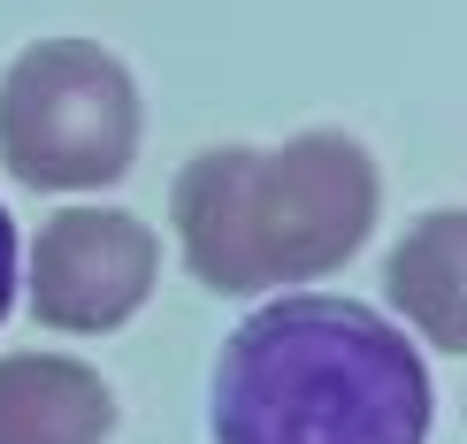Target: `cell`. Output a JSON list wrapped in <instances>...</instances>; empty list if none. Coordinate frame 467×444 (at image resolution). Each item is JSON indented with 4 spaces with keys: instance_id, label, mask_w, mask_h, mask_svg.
Listing matches in <instances>:
<instances>
[{
    "instance_id": "2",
    "label": "cell",
    "mask_w": 467,
    "mask_h": 444,
    "mask_svg": "<svg viewBox=\"0 0 467 444\" xmlns=\"http://www.w3.org/2000/svg\"><path fill=\"white\" fill-rule=\"evenodd\" d=\"M383 177L360 139L299 130L284 146H207L177 177V245L207 292H284L345 268L368 245Z\"/></svg>"
},
{
    "instance_id": "6",
    "label": "cell",
    "mask_w": 467,
    "mask_h": 444,
    "mask_svg": "<svg viewBox=\"0 0 467 444\" xmlns=\"http://www.w3.org/2000/svg\"><path fill=\"white\" fill-rule=\"evenodd\" d=\"M383 292L437 353H467V207H430L383 261Z\"/></svg>"
},
{
    "instance_id": "5",
    "label": "cell",
    "mask_w": 467,
    "mask_h": 444,
    "mask_svg": "<svg viewBox=\"0 0 467 444\" xmlns=\"http://www.w3.org/2000/svg\"><path fill=\"white\" fill-rule=\"evenodd\" d=\"M115 391L100 368L69 353H8L0 360V444H108Z\"/></svg>"
},
{
    "instance_id": "7",
    "label": "cell",
    "mask_w": 467,
    "mask_h": 444,
    "mask_svg": "<svg viewBox=\"0 0 467 444\" xmlns=\"http://www.w3.org/2000/svg\"><path fill=\"white\" fill-rule=\"evenodd\" d=\"M8 306H16V222L0 207V322H8Z\"/></svg>"
},
{
    "instance_id": "3",
    "label": "cell",
    "mask_w": 467,
    "mask_h": 444,
    "mask_svg": "<svg viewBox=\"0 0 467 444\" xmlns=\"http://www.w3.org/2000/svg\"><path fill=\"white\" fill-rule=\"evenodd\" d=\"M0 161L31 191H100L139 161V85L92 38H38L0 77Z\"/></svg>"
},
{
    "instance_id": "4",
    "label": "cell",
    "mask_w": 467,
    "mask_h": 444,
    "mask_svg": "<svg viewBox=\"0 0 467 444\" xmlns=\"http://www.w3.org/2000/svg\"><path fill=\"white\" fill-rule=\"evenodd\" d=\"M161 245L130 207H62L31 238V315L62 337H100L123 330L153 292Z\"/></svg>"
},
{
    "instance_id": "1",
    "label": "cell",
    "mask_w": 467,
    "mask_h": 444,
    "mask_svg": "<svg viewBox=\"0 0 467 444\" xmlns=\"http://www.w3.org/2000/svg\"><path fill=\"white\" fill-rule=\"evenodd\" d=\"M215 444H430V368L360 299L291 292L230 330Z\"/></svg>"
}]
</instances>
